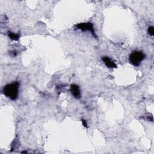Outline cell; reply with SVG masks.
I'll return each mask as SVG.
<instances>
[{"label": "cell", "mask_w": 154, "mask_h": 154, "mask_svg": "<svg viewBox=\"0 0 154 154\" xmlns=\"http://www.w3.org/2000/svg\"><path fill=\"white\" fill-rule=\"evenodd\" d=\"M70 90L73 95V96L76 99H80L81 98V92L79 86L76 84H72L71 85Z\"/></svg>", "instance_id": "277c9868"}, {"label": "cell", "mask_w": 154, "mask_h": 154, "mask_svg": "<svg viewBox=\"0 0 154 154\" xmlns=\"http://www.w3.org/2000/svg\"><path fill=\"white\" fill-rule=\"evenodd\" d=\"M147 31H148V33L149 34V35H150L151 36H153V34H154V28H153V27H149L148 28Z\"/></svg>", "instance_id": "52a82bcc"}, {"label": "cell", "mask_w": 154, "mask_h": 154, "mask_svg": "<svg viewBox=\"0 0 154 154\" xmlns=\"http://www.w3.org/2000/svg\"><path fill=\"white\" fill-rule=\"evenodd\" d=\"M20 85V82L18 81L6 85L3 89V93L10 99L16 100L18 97Z\"/></svg>", "instance_id": "6da1fadb"}, {"label": "cell", "mask_w": 154, "mask_h": 154, "mask_svg": "<svg viewBox=\"0 0 154 154\" xmlns=\"http://www.w3.org/2000/svg\"><path fill=\"white\" fill-rule=\"evenodd\" d=\"M145 59V55L142 51H134L129 56V61L130 63L135 66H139L141 62Z\"/></svg>", "instance_id": "7a4b0ae2"}, {"label": "cell", "mask_w": 154, "mask_h": 154, "mask_svg": "<svg viewBox=\"0 0 154 154\" xmlns=\"http://www.w3.org/2000/svg\"><path fill=\"white\" fill-rule=\"evenodd\" d=\"M76 27L80 30H81L82 31H90L92 35L95 37L97 38V36L95 35V29L93 28V25L90 22H85V23H81L78 25H76Z\"/></svg>", "instance_id": "3957f363"}, {"label": "cell", "mask_w": 154, "mask_h": 154, "mask_svg": "<svg viewBox=\"0 0 154 154\" xmlns=\"http://www.w3.org/2000/svg\"><path fill=\"white\" fill-rule=\"evenodd\" d=\"M81 121H82V122L83 125H84L85 128H87V122L85 121V120H84V119H82Z\"/></svg>", "instance_id": "ba28073f"}, {"label": "cell", "mask_w": 154, "mask_h": 154, "mask_svg": "<svg viewBox=\"0 0 154 154\" xmlns=\"http://www.w3.org/2000/svg\"><path fill=\"white\" fill-rule=\"evenodd\" d=\"M8 36L10 38V39L13 40H18L20 38V34L14 33H12L11 31L8 32Z\"/></svg>", "instance_id": "8992f818"}, {"label": "cell", "mask_w": 154, "mask_h": 154, "mask_svg": "<svg viewBox=\"0 0 154 154\" xmlns=\"http://www.w3.org/2000/svg\"><path fill=\"white\" fill-rule=\"evenodd\" d=\"M102 61L104 62L106 65L108 67V68H116L117 66L116 63L109 57H104L102 59Z\"/></svg>", "instance_id": "5b68a950"}]
</instances>
